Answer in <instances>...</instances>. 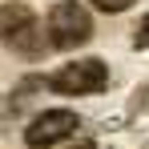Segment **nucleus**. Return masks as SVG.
Instances as JSON below:
<instances>
[{
    "instance_id": "obj_1",
    "label": "nucleus",
    "mask_w": 149,
    "mask_h": 149,
    "mask_svg": "<svg viewBox=\"0 0 149 149\" xmlns=\"http://www.w3.org/2000/svg\"><path fill=\"white\" fill-rule=\"evenodd\" d=\"M0 45L12 49L16 56H24V61H40L52 49L49 45V28L40 24V16L28 4H20V0L0 4Z\"/></svg>"
},
{
    "instance_id": "obj_2",
    "label": "nucleus",
    "mask_w": 149,
    "mask_h": 149,
    "mask_svg": "<svg viewBox=\"0 0 149 149\" xmlns=\"http://www.w3.org/2000/svg\"><path fill=\"white\" fill-rule=\"evenodd\" d=\"M49 45L52 49H81L93 40V16L81 0H56L49 8Z\"/></svg>"
},
{
    "instance_id": "obj_3",
    "label": "nucleus",
    "mask_w": 149,
    "mask_h": 149,
    "mask_svg": "<svg viewBox=\"0 0 149 149\" xmlns=\"http://www.w3.org/2000/svg\"><path fill=\"white\" fill-rule=\"evenodd\" d=\"M49 89L61 93V97H89V93H101V89H109V65L97 61V56L69 61V65H61V69L49 77Z\"/></svg>"
},
{
    "instance_id": "obj_4",
    "label": "nucleus",
    "mask_w": 149,
    "mask_h": 149,
    "mask_svg": "<svg viewBox=\"0 0 149 149\" xmlns=\"http://www.w3.org/2000/svg\"><path fill=\"white\" fill-rule=\"evenodd\" d=\"M77 129H81V117H77L73 109H45V113H36L24 129V145L28 149H52L61 145V141H69Z\"/></svg>"
},
{
    "instance_id": "obj_5",
    "label": "nucleus",
    "mask_w": 149,
    "mask_h": 149,
    "mask_svg": "<svg viewBox=\"0 0 149 149\" xmlns=\"http://www.w3.org/2000/svg\"><path fill=\"white\" fill-rule=\"evenodd\" d=\"M133 49H149V12L137 20V28H133Z\"/></svg>"
},
{
    "instance_id": "obj_6",
    "label": "nucleus",
    "mask_w": 149,
    "mask_h": 149,
    "mask_svg": "<svg viewBox=\"0 0 149 149\" xmlns=\"http://www.w3.org/2000/svg\"><path fill=\"white\" fill-rule=\"evenodd\" d=\"M101 12H125V8H133L137 0H93Z\"/></svg>"
},
{
    "instance_id": "obj_7",
    "label": "nucleus",
    "mask_w": 149,
    "mask_h": 149,
    "mask_svg": "<svg viewBox=\"0 0 149 149\" xmlns=\"http://www.w3.org/2000/svg\"><path fill=\"white\" fill-rule=\"evenodd\" d=\"M73 149H93V141H81V145H73Z\"/></svg>"
}]
</instances>
